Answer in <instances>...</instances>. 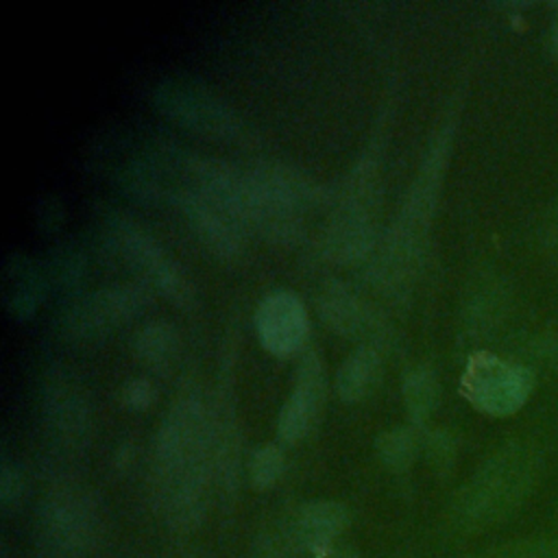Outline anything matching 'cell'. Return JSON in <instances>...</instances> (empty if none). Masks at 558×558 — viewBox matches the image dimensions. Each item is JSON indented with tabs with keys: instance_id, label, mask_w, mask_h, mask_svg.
<instances>
[{
	"instance_id": "cell-1",
	"label": "cell",
	"mask_w": 558,
	"mask_h": 558,
	"mask_svg": "<svg viewBox=\"0 0 558 558\" xmlns=\"http://www.w3.org/2000/svg\"><path fill=\"white\" fill-rule=\"evenodd\" d=\"M214 477V410L190 386L174 397L155 434L148 469V493L155 510L174 530L196 527L207 512Z\"/></svg>"
},
{
	"instance_id": "cell-2",
	"label": "cell",
	"mask_w": 558,
	"mask_h": 558,
	"mask_svg": "<svg viewBox=\"0 0 558 558\" xmlns=\"http://www.w3.org/2000/svg\"><path fill=\"white\" fill-rule=\"evenodd\" d=\"M453 133L456 113L449 111L434 131L395 220L379 240L371 264V275L373 283L381 292L397 296L403 294L414 281L436 214Z\"/></svg>"
},
{
	"instance_id": "cell-3",
	"label": "cell",
	"mask_w": 558,
	"mask_h": 558,
	"mask_svg": "<svg viewBox=\"0 0 558 558\" xmlns=\"http://www.w3.org/2000/svg\"><path fill=\"white\" fill-rule=\"evenodd\" d=\"M543 473V453L525 440L493 451L449 504V525L460 534H484L510 521L532 497Z\"/></svg>"
},
{
	"instance_id": "cell-4",
	"label": "cell",
	"mask_w": 558,
	"mask_h": 558,
	"mask_svg": "<svg viewBox=\"0 0 558 558\" xmlns=\"http://www.w3.org/2000/svg\"><path fill=\"white\" fill-rule=\"evenodd\" d=\"M390 113L384 111L368 146L333 192L329 218L323 227L320 251L329 262L357 264L379 246L377 214L384 190V146Z\"/></svg>"
},
{
	"instance_id": "cell-5",
	"label": "cell",
	"mask_w": 558,
	"mask_h": 558,
	"mask_svg": "<svg viewBox=\"0 0 558 558\" xmlns=\"http://www.w3.org/2000/svg\"><path fill=\"white\" fill-rule=\"evenodd\" d=\"M251 231L268 244L290 248L305 238V216L331 205L333 192L314 177L283 161H264L244 172Z\"/></svg>"
},
{
	"instance_id": "cell-6",
	"label": "cell",
	"mask_w": 558,
	"mask_h": 558,
	"mask_svg": "<svg viewBox=\"0 0 558 558\" xmlns=\"http://www.w3.org/2000/svg\"><path fill=\"white\" fill-rule=\"evenodd\" d=\"M107 246L133 268L144 283L159 290L168 301L181 310H192L196 303V288L177 259H172L153 233L129 214L107 209L100 220Z\"/></svg>"
},
{
	"instance_id": "cell-7",
	"label": "cell",
	"mask_w": 558,
	"mask_h": 558,
	"mask_svg": "<svg viewBox=\"0 0 558 558\" xmlns=\"http://www.w3.org/2000/svg\"><path fill=\"white\" fill-rule=\"evenodd\" d=\"M153 107L177 126L225 144H251V131L235 109L207 83L190 76H168L155 83Z\"/></svg>"
},
{
	"instance_id": "cell-8",
	"label": "cell",
	"mask_w": 558,
	"mask_h": 558,
	"mask_svg": "<svg viewBox=\"0 0 558 558\" xmlns=\"http://www.w3.org/2000/svg\"><path fill=\"white\" fill-rule=\"evenodd\" d=\"M153 301V288L137 281L111 283L72 301L61 318L59 333L72 344H94L116 327L131 323Z\"/></svg>"
},
{
	"instance_id": "cell-9",
	"label": "cell",
	"mask_w": 558,
	"mask_h": 558,
	"mask_svg": "<svg viewBox=\"0 0 558 558\" xmlns=\"http://www.w3.org/2000/svg\"><path fill=\"white\" fill-rule=\"evenodd\" d=\"M534 390V375L514 362L480 351L473 353L460 377L462 397L482 414L504 418L517 414Z\"/></svg>"
},
{
	"instance_id": "cell-10",
	"label": "cell",
	"mask_w": 558,
	"mask_h": 558,
	"mask_svg": "<svg viewBox=\"0 0 558 558\" xmlns=\"http://www.w3.org/2000/svg\"><path fill=\"white\" fill-rule=\"evenodd\" d=\"M100 510L94 497L78 486L54 488L39 508V536L41 541L63 554L87 551L100 534Z\"/></svg>"
},
{
	"instance_id": "cell-11",
	"label": "cell",
	"mask_w": 558,
	"mask_h": 558,
	"mask_svg": "<svg viewBox=\"0 0 558 558\" xmlns=\"http://www.w3.org/2000/svg\"><path fill=\"white\" fill-rule=\"evenodd\" d=\"M172 205L183 214L194 235L216 257L227 262L242 255L246 235L251 231L242 211L198 192L187 183H181V187L174 192Z\"/></svg>"
},
{
	"instance_id": "cell-12",
	"label": "cell",
	"mask_w": 558,
	"mask_h": 558,
	"mask_svg": "<svg viewBox=\"0 0 558 558\" xmlns=\"http://www.w3.org/2000/svg\"><path fill=\"white\" fill-rule=\"evenodd\" d=\"M41 414L48 438L65 453H81L89 440L92 410L87 392L65 371H52L44 379Z\"/></svg>"
},
{
	"instance_id": "cell-13",
	"label": "cell",
	"mask_w": 558,
	"mask_h": 558,
	"mask_svg": "<svg viewBox=\"0 0 558 558\" xmlns=\"http://www.w3.org/2000/svg\"><path fill=\"white\" fill-rule=\"evenodd\" d=\"M327 395L325 364L316 349L299 355L292 390L277 416V436L286 445L305 440L318 425Z\"/></svg>"
},
{
	"instance_id": "cell-14",
	"label": "cell",
	"mask_w": 558,
	"mask_h": 558,
	"mask_svg": "<svg viewBox=\"0 0 558 558\" xmlns=\"http://www.w3.org/2000/svg\"><path fill=\"white\" fill-rule=\"evenodd\" d=\"M262 347L277 357L301 355L310 336V316L303 301L290 290L266 294L255 312Z\"/></svg>"
},
{
	"instance_id": "cell-15",
	"label": "cell",
	"mask_w": 558,
	"mask_h": 558,
	"mask_svg": "<svg viewBox=\"0 0 558 558\" xmlns=\"http://www.w3.org/2000/svg\"><path fill=\"white\" fill-rule=\"evenodd\" d=\"M349 521L351 514L344 504L333 499H316L303 504L288 521V527L301 549L312 556L318 549L338 543L349 527Z\"/></svg>"
},
{
	"instance_id": "cell-16",
	"label": "cell",
	"mask_w": 558,
	"mask_h": 558,
	"mask_svg": "<svg viewBox=\"0 0 558 558\" xmlns=\"http://www.w3.org/2000/svg\"><path fill=\"white\" fill-rule=\"evenodd\" d=\"M318 316L338 336L360 338L373 333L375 316L342 281H327L318 294Z\"/></svg>"
},
{
	"instance_id": "cell-17",
	"label": "cell",
	"mask_w": 558,
	"mask_h": 558,
	"mask_svg": "<svg viewBox=\"0 0 558 558\" xmlns=\"http://www.w3.org/2000/svg\"><path fill=\"white\" fill-rule=\"evenodd\" d=\"M46 294V279L35 262L22 253L7 259L2 270V301L17 320L31 318Z\"/></svg>"
},
{
	"instance_id": "cell-18",
	"label": "cell",
	"mask_w": 558,
	"mask_h": 558,
	"mask_svg": "<svg viewBox=\"0 0 558 558\" xmlns=\"http://www.w3.org/2000/svg\"><path fill=\"white\" fill-rule=\"evenodd\" d=\"M133 353L144 368L166 373L181 353L179 329L168 320H153L144 325L133 340Z\"/></svg>"
},
{
	"instance_id": "cell-19",
	"label": "cell",
	"mask_w": 558,
	"mask_h": 558,
	"mask_svg": "<svg viewBox=\"0 0 558 558\" xmlns=\"http://www.w3.org/2000/svg\"><path fill=\"white\" fill-rule=\"evenodd\" d=\"M381 371V360L375 347L362 344L342 360L336 373V392L344 403L364 399L373 388Z\"/></svg>"
},
{
	"instance_id": "cell-20",
	"label": "cell",
	"mask_w": 558,
	"mask_h": 558,
	"mask_svg": "<svg viewBox=\"0 0 558 558\" xmlns=\"http://www.w3.org/2000/svg\"><path fill=\"white\" fill-rule=\"evenodd\" d=\"M403 405L410 416V423L423 425L432 412L438 408L440 401V384L432 368L416 366L412 368L401 384Z\"/></svg>"
},
{
	"instance_id": "cell-21",
	"label": "cell",
	"mask_w": 558,
	"mask_h": 558,
	"mask_svg": "<svg viewBox=\"0 0 558 558\" xmlns=\"http://www.w3.org/2000/svg\"><path fill=\"white\" fill-rule=\"evenodd\" d=\"M421 447H423L421 425H414V423L386 429L377 436V442H375L381 464L397 473L410 469V464L416 460Z\"/></svg>"
},
{
	"instance_id": "cell-22",
	"label": "cell",
	"mask_w": 558,
	"mask_h": 558,
	"mask_svg": "<svg viewBox=\"0 0 558 558\" xmlns=\"http://www.w3.org/2000/svg\"><path fill=\"white\" fill-rule=\"evenodd\" d=\"M469 558H558V536H525L495 543Z\"/></svg>"
},
{
	"instance_id": "cell-23",
	"label": "cell",
	"mask_w": 558,
	"mask_h": 558,
	"mask_svg": "<svg viewBox=\"0 0 558 558\" xmlns=\"http://www.w3.org/2000/svg\"><path fill=\"white\" fill-rule=\"evenodd\" d=\"M283 469H286V460L281 449L270 442L262 445L253 451L248 460V482L253 488L266 490L279 482V477L283 475Z\"/></svg>"
},
{
	"instance_id": "cell-24",
	"label": "cell",
	"mask_w": 558,
	"mask_h": 558,
	"mask_svg": "<svg viewBox=\"0 0 558 558\" xmlns=\"http://www.w3.org/2000/svg\"><path fill=\"white\" fill-rule=\"evenodd\" d=\"M52 281L59 286H74L76 281H81L83 275V255L74 244H61L54 253H52Z\"/></svg>"
},
{
	"instance_id": "cell-25",
	"label": "cell",
	"mask_w": 558,
	"mask_h": 558,
	"mask_svg": "<svg viewBox=\"0 0 558 558\" xmlns=\"http://www.w3.org/2000/svg\"><path fill=\"white\" fill-rule=\"evenodd\" d=\"M305 551L301 549V545L294 541L288 523L264 536L259 543H257V549L253 551V558H301Z\"/></svg>"
},
{
	"instance_id": "cell-26",
	"label": "cell",
	"mask_w": 558,
	"mask_h": 558,
	"mask_svg": "<svg viewBox=\"0 0 558 558\" xmlns=\"http://www.w3.org/2000/svg\"><path fill=\"white\" fill-rule=\"evenodd\" d=\"M24 495V477L17 464L11 460H2L0 466V501L4 510L15 508Z\"/></svg>"
},
{
	"instance_id": "cell-27",
	"label": "cell",
	"mask_w": 558,
	"mask_h": 558,
	"mask_svg": "<svg viewBox=\"0 0 558 558\" xmlns=\"http://www.w3.org/2000/svg\"><path fill=\"white\" fill-rule=\"evenodd\" d=\"M155 395H157L155 386L148 379H140L137 377V379H131V381L124 384L120 397H122V403L126 408H131V410H146V408L153 405Z\"/></svg>"
},
{
	"instance_id": "cell-28",
	"label": "cell",
	"mask_w": 558,
	"mask_h": 558,
	"mask_svg": "<svg viewBox=\"0 0 558 558\" xmlns=\"http://www.w3.org/2000/svg\"><path fill=\"white\" fill-rule=\"evenodd\" d=\"M312 558H364L355 547L351 545H344V543H333V545H327L323 549H318L316 554H312Z\"/></svg>"
},
{
	"instance_id": "cell-29",
	"label": "cell",
	"mask_w": 558,
	"mask_h": 558,
	"mask_svg": "<svg viewBox=\"0 0 558 558\" xmlns=\"http://www.w3.org/2000/svg\"><path fill=\"white\" fill-rule=\"evenodd\" d=\"M551 52L558 59V20H556V26H554V33H551Z\"/></svg>"
}]
</instances>
